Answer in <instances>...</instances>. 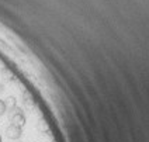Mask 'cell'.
<instances>
[{"mask_svg":"<svg viewBox=\"0 0 149 142\" xmlns=\"http://www.w3.org/2000/svg\"><path fill=\"white\" fill-rule=\"evenodd\" d=\"M8 120H10V123H11V124L21 127V128L25 125V116H24V113H23V110L18 109V107L10 110Z\"/></svg>","mask_w":149,"mask_h":142,"instance_id":"6da1fadb","label":"cell"},{"mask_svg":"<svg viewBox=\"0 0 149 142\" xmlns=\"http://www.w3.org/2000/svg\"><path fill=\"white\" fill-rule=\"evenodd\" d=\"M6 135H7L8 139H18L21 135H23V128L14 124H10L6 128Z\"/></svg>","mask_w":149,"mask_h":142,"instance_id":"7a4b0ae2","label":"cell"},{"mask_svg":"<svg viewBox=\"0 0 149 142\" xmlns=\"http://www.w3.org/2000/svg\"><path fill=\"white\" fill-rule=\"evenodd\" d=\"M37 129L42 132V134H47L48 131H49V125H48V123L45 121V120H40L38 121V124H37Z\"/></svg>","mask_w":149,"mask_h":142,"instance_id":"3957f363","label":"cell"},{"mask_svg":"<svg viewBox=\"0 0 149 142\" xmlns=\"http://www.w3.org/2000/svg\"><path fill=\"white\" fill-rule=\"evenodd\" d=\"M4 104H6V109L10 111V110L16 109L17 107V100L16 97H13V96H10V97H7L6 100H4Z\"/></svg>","mask_w":149,"mask_h":142,"instance_id":"277c9868","label":"cell"},{"mask_svg":"<svg viewBox=\"0 0 149 142\" xmlns=\"http://www.w3.org/2000/svg\"><path fill=\"white\" fill-rule=\"evenodd\" d=\"M23 97H24V103H25V104L31 107V106H33V97H31V94H30L28 92H25Z\"/></svg>","mask_w":149,"mask_h":142,"instance_id":"5b68a950","label":"cell"},{"mask_svg":"<svg viewBox=\"0 0 149 142\" xmlns=\"http://www.w3.org/2000/svg\"><path fill=\"white\" fill-rule=\"evenodd\" d=\"M7 111V109H6V104H4V100H0V117L4 114Z\"/></svg>","mask_w":149,"mask_h":142,"instance_id":"8992f818","label":"cell"},{"mask_svg":"<svg viewBox=\"0 0 149 142\" xmlns=\"http://www.w3.org/2000/svg\"><path fill=\"white\" fill-rule=\"evenodd\" d=\"M3 90H4V89H3V84H0V93L3 92Z\"/></svg>","mask_w":149,"mask_h":142,"instance_id":"52a82bcc","label":"cell"},{"mask_svg":"<svg viewBox=\"0 0 149 142\" xmlns=\"http://www.w3.org/2000/svg\"><path fill=\"white\" fill-rule=\"evenodd\" d=\"M0 142H1V136H0Z\"/></svg>","mask_w":149,"mask_h":142,"instance_id":"ba28073f","label":"cell"}]
</instances>
